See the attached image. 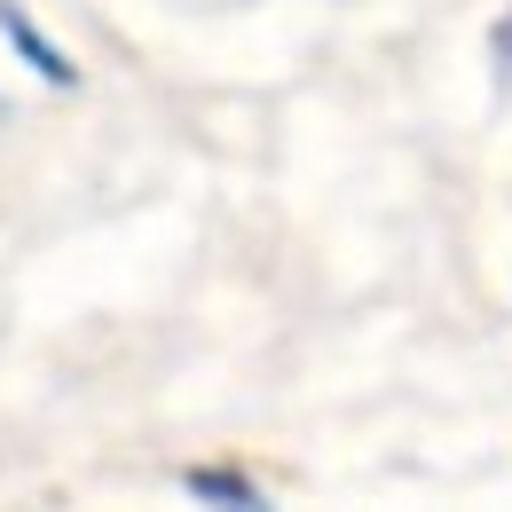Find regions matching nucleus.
<instances>
[{"label": "nucleus", "mask_w": 512, "mask_h": 512, "mask_svg": "<svg viewBox=\"0 0 512 512\" xmlns=\"http://www.w3.org/2000/svg\"><path fill=\"white\" fill-rule=\"evenodd\" d=\"M0 32H8V48L40 71L48 87H71V79H79V71H71V56L48 40V32H40V24H32V16H24V8H16V0H0Z\"/></svg>", "instance_id": "f257e3e1"}, {"label": "nucleus", "mask_w": 512, "mask_h": 512, "mask_svg": "<svg viewBox=\"0 0 512 512\" xmlns=\"http://www.w3.org/2000/svg\"><path fill=\"white\" fill-rule=\"evenodd\" d=\"M182 489H190L205 512H268V497H260L237 465H190V473H182Z\"/></svg>", "instance_id": "f03ea898"}, {"label": "nucleus", "mask_w": 512, "mask_h": 512, "mask_svg": "<svg viewBox=\"0 0 512 512\" xmlns=\"http://www.w3.org/2000/svg\"><path fill=\"white\" fill-rule=\"evenodd\" d=\"M497 79H505V87H512V16H505V24H497Z\"/></svg>", "instance_id": "7ed1b4c3"}]
</instances>
